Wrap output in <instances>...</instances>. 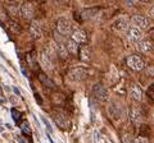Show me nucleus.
Listing matches in <instances>:
<instances>
[{
	"label": "nucleus",
	"mask_w": 154,
	"mask_h": 143,
	"mask_svg": "<svg viewBox=\"0 0 154 143\" xmlns=\"http://www.w3.org/2000/svg\"><path fill=\"white\" fill-rule=\"evenodd\" d=\"M41 120H42V123H44V125L46 127V129H48V132L49 133H53V127L50 125V123H49V120L45 118V116H41Z\"/></svg>",
	"instance_id": "23"
},
{
	"label": "nucleus",
	"mask_w": 154,
	"mask_h": 143,
	"mask_svg": "<svg viewBox=\"0 0 154 143\" xmlns=\"http://www.w3.org/2000/svg\"><path fill=\"white\" fill-rule=\"evenodd\" d=\"M35 98H37V103H38V105H41V103H42V101H41V97L38 96L37 93H35Z\"/></svg>",
	"instance_id": "31"
},
{
	"label": "nucleus",
	"mask_w": 154,
	"mask_h": 143,
	"mask_svg": "<svg viewBox=\"0 0 154 143\" xmlns=\"http://www.w3.org/2000/svg\"><path fill=\"white\" fill-rule=\"evenodd\" d=\"M16 138H17V141H18L19 143H26V141H24V139H23V138L21 137V136H16Z\"/></svg>",
	"instance_id": "30"
},
{
	"label": "nucleus",
	"mask_w": 154,
	"mask_h": 143,
	"mask_svg": "<svg viewBox=\"0 0 154 143\" xmlns=\"http://www.w3.org/2000/svg\"><path fill=\"white\" fill-rule=\"evenodd\" d=\"M90 56H91V53H90V49L89 47H81L80 50V58L81 60H84V62H87V60H90Z\"/></svg>",
	"instance_id": "19"
},
{
	"label": "nucleus",
	"mask_w": 154,
	"mask_h": 143,
	"mask_svg": "<svg viewBox=\"0 0 154 143\" xmlns=\"http://www.w3.org/2000/svg\"><path fill=\"white\" fill-rule=\"evenodd\" d=\"M78 44L77 42H75L73 40H68L67 41V50H68V53H71V54H77V51H78V46H77Z\"/></svg>",
	"instance_id": "18"
},
{
	"label": "nucleus",
	"mask_w": 154,
	"mask_h": 143,
	"mask_svg": "<svg viewBox=\"0 0 154 143\" xmlns=\"http://www.w3.org/2000/svg\"><path fill=\"white\" fill-rule=\"evenodd\" d=\"M134 143H149V141L147 139V138H144V137H138Z\"/></svg>",
	"instance_id": "28"
},
{
	"label": "nucleus",
	"mask_w": 154,
	"mask_h": 143,
	"mask_svg": "<svg viewBox=\"0 0 154 143\" xmlns=\"http://www.w3.org/2000/svg\"><path fill=\"white\" fill-rule=\"evenodd\" d=\"M150 15L153 17V18H154V5L152 7V9H150Z\"/></svg>",
	"instance_id": "33"
},
{
	"label": "nucleus",
	"mask_w": 154,
	"mask_h": 143,
	"mask_svg": "<svg viewBox=\"0 0 154 143\" xmlns=\"http://www.w3.org/2000/svg\"><path fill=\"white\" fill-rule=\"evenodd\" d=\"M141 1H144V3H148V1H152V0H141Z\"/></svg>",
	"instance_id": "37"
},
{
	"label": "nucleus",
	"mask_w": 154,
	"mask_h": 143,
	"mask_svg": "<svg viewBox=\"0 0 154 143\" xmlns=\"http://www.w3.org/2000/svg\"><path fill=\"white\" fill-rule=\"evenodd\" d=\"M54 1H55V3H59V4H61V3H66L67 0H54Z\"/></svg>",
	"instance_id": "34"
},
{
	"label": "nucleus",
	"mask_w": 154,
	"mask_h": 143,
	"mask_svg": "<svg viewBox=\"0 0 154 143\" xmlns=\"http://www.w3.org/2000/svg\"><path fill=\"white\" fill-rule=\"evenodd\" d=\"M57 53L59 54V56L61 58H66L67 56V53H68V50H67V46L64 45V44H62V42H58L57 44Z\"/></svg>",
	"instance_id": "20"
},
{
	"label": "nucleus",
	"mask_w": 154,
	"mask_h": 143,
	"mask_svg": "<svg viewBox=\"0 0 154 143\" xmlns=\"http://www.w3.org/2000/svg\"><path fill=\"white\" fill-rule=\"evenodd\" d=\"M135 1H136V0H127V4H128V5H134Z\"/></svg>",
	"instance_id": "32"
},
{
	"label": "nucleus",
	"mask_w": 154,
	"mask_h": 143,
	"mask_svg": "<svg viewBox=\"0 0 154 143\" xmlns=\"http://www.w3.org/2000/svg\"><path fill=\"white\" fill-rule=\"evenodd\" d=\"M57 27H58V32L62 34H68L72 32V22L68 18H66V17H62V18L58 19Z\"/></svg>",
	"instance_id": "3"
},
{
	"label": "nucleus",
	"mask_w": 154,
	"mask_h": 143,
	"mask_svg": "<svg viewBox=\"0 0 154 143\" xmlns=\"http://www.w3.org/2000/svg\"><path fill=\"white\" fill-rule=\"evenodd\" d=\"M132 23H134L135 27H139V28H145L148 26V19L145 18L144 15H140V14H135L132 17Z\"/></svg>",
	"instance_id": "12"
},
{
	"label": "nucleus",
	"mask_w": 154,
	"mask_h": 143,
	"mask_svg": "<svg viewBox=\"0 0 154 143\" xmlns=\"http://www.w3.org/2000/svg\"><path fill=\"white\" fill-rule=\"evenodd\" d=\"M1 132H4V129H3V127H1V125H0V133H1Z\"/></svg>",
	"instance_id": "35"
},
{
	"label": "nucleus",
	"mask_w": 154,
	"mask_h": 143,
	"mask_svg": "<svg viewBox=\"0 0 154 143\" xmlns=\"http://www.w3.org/2000/svg\"><path fill=\"white\" fill-rule=\"evenodd\" d=\"M127 65L130 67L131 69H134V70H143L144 69V60L140 58L139 55H130L127 58Z\"/></svg>",
	"instance_id": "2"
},
{
	"label": "nucleus",
	"mask_w": 154,
	"mask_h": 143,
	"mask_svg": "<svg viewBox=\"0 0 154 143\" xmlns=\"http://www.w3.org/2000/svg\"><path fill=\"white\" fill-rule=\"evenodd\" d=\"M153 120H154V114H153Z\"/></svg>",
	"instance_id": "38"
},
{
	"label": "nucleus",
	"mask_w": 154,
	"mask_h": 143,
	"mask_svg": "<svg viewBox=\"0 0 154 143\" xmlns=\"http://www.w3.org/2000/svg\"><path fill=\"white\" fill-rule=\"evenodd\" d=\"M93 139H94V143H101V136H100V133L98 131H94Z\"/></svg>",
	"instance_id": "24"
},
{
	"label": "nucleus",
	"mask_w": 154,
	"mask_h": 143,
	"mask_svg": "<svg viewBox=\"0 0 154 143\" xmlns=\"http://www.w3.org/2000/svg\"><path fill=\"white\" fill-rule=\"evenodd\" d=\"M21 14H22V17L24 19L27 21H31L33 18V7L31 3L26 1L22 4V7H21Z\"/></svg>",
	"instance_id": "8"
},
{
	"label": "nucleus",
	"mask_w": 154,
	"mask_h": 143,
	"mask_svg": "<svg viewBox=\"0 0 154 143\" xmlns=\"http://www.w3.org/2000/svg\"><path fill=\"white\" fill-rule=\"evenodd\" d=\"M54 120H55V123H57L58 127H61L62 129L67 128L68 118H67L66 114H63V112H55V114H54Z\"/></svg>",
	"instance_id": "10"
},
{
	"label": "nucleus",
	"mask_w": 154,
	"mask_h": 143,
	"mask_svg": "<svg viewBox=\"0 0 154 143\" xmlns=\"http://www.w3.org/2000/svg\"><path fill=\"white\" fill-rule=\"evenodd\" d=\"M9 27H10V31L14 32V33H19L21 32V26L18 23H14V22H10L9 23Z\"/></svg>",
	"instance_id": "22"
},
{
	"label": "nucleus",
	"mask_w": 154,
	"mask_h": 143,
	"mask_svg": "<svg viewBox=\"0 0 154 143\" xmlns=\"http://www.w3.org/2000/svg\"><path fill=\"white\" fill-rule=\"evenodd\" d=\"M93 93L98 101L100 102H105L108 101V91H107L101 84H95L93 87Z\"/></svg>",
	"instance_id": "4"
},
{
	"label": "nucleus",
	"mask_w": 154,
	"mask_h": 143,
	"mask_svg": "<svg viewBox=\"0 0 154 143\" xmlns=\"http://www.w3.org/2000/svg\"><path fill=\"white\" fill-rule=\"evenodd\" d=\"M130 119L134 124H140L141 123V120H143V114H141V110L139 109V107H131Z\"/></svg>",
	"instance_id": "11"
},
{
	"label": "nucleus",
	"mask_w": 154,
	"mask_h": 143,
	"mask_svg": "<svg viewBox=\"0 0 154 143\" xmlns=\"http://www.w3.org/2000/svg\"><path fill=\"white\" fill-rule=\"evenodd\" d=\"M122 142L123 143H134L135 141H132V138L130 134H123L122 136Z\"/></svg>",
	"instance_id": "26"
},
{
	"label": "nucleus",
	"mask_w": 154,
	"mask_h": 143,
	"mask_svg": "<svg viewBox=\"0 0 154 143\" xmlns=\"http://www.w3.org/2000/svg\"><path fill=\"white\" fill-rule=\"evenodd\" d=\"M108 112L114 120H118L122 116V107L117 101H110L108 106Z\"/></svg>",
	"instance_id": "5"
},
{
	"label": "nucleus",
	"mask_w": 154,
	"mask_h": 143,
	"mask_svg": "<svg viewBox=\"0 0 154 143\" xmlns=\"http://www.w3.org/2000/svg\"><path fill=\"white\" fill-rule=\"evenodd\" d=\"M38 78H40V81L42 82V83H44L45 86H48V87H53V82H50L49 81V78L48 77H45L44 74H40V76H38Z\"/></svg>",
	"instance_id": "21"
},
{
	"label": "nucleus",
	"mask_w": 154,
	"mask_h": 143,
	"mask_svg": "<svg viewBox=\"0 0 154 143\" xmlns=\"http://www.w3.org/2000/svg\"><path fill=\"white\" fill-rule=\"evenodd\" d=\"M68 77H70L71 81L73 82H80V81H84L85 78L87 77V70L82 67H76V68H72L70 73H68Z\"/></svg>",
	"instance_id": "1"
},
{
	"label": "nucleus",
	"mask_w": 154,
	"mask_h": 143,
	"mask_svg": "<svg viewBox=\"0 0 154 143\" xmlns=\"http://www.w3.org/2000/svg\"><path fill=\"white\" fill-rule=\"evenodd\" d=\"M127 27H128V21H127L126 17H121V18H118L113 23V28L115 29V31H119V32L125 31Z\"/></svg>",
	"instance_id": "13"
},
{
	"label": "nucleus",
	"mask_w": 154,
	"mask_h": 143,
	"mask_svg": "<svg viewBox=\"0 0 154 143\" xmlns=\"http://www.w3.org/2000/svg\"><path fill=\"white\" fill-rule=\"evenodd\" d=\"M1 103H4V100H3V98H0V105H1Z\"/></svg>",
	"instance_id": "36"
},
{
	"label": "nucleus",
	"mask_w": 154,
	"mask_h": 143,
	"mask_svg": "<svg viewBox=\"0 0 154 143\" xmlns=\"http://www.w3.org/2000/svg\"><path fill=\"white\" fill-rule=\"evenodd\" d=\"M12 118L14 119V121H18L21 119V112L18 110H16V109H13L12 110Z\"/></svg>",
	"instance_id": "25"
},
{
	"label": "nucleus",
	"mask_w": 154,
	"mask_h": 143,
	"mask_svg": "<svg viewBox=\"0 0 154 143\" xmlns=\"http://www.w3.org/2000/svg\"><path fill=\"white\" fill-rule=\"evenodd\" d=\"M21 128H22V131H23L24 133L31 134V129H30V125H28V123H23L22 125H21Z\"/></svg>",
	"instance_id": "27"
},
{
	"label": "nucleus",
	"mask_w": 154,
	"mask_h": 143,
	"mask_svg": "<svg viewBox=\"0 0 154 143\" xmlns=\"http://www.w3.org/2000/svg\"><path fill=\"white\" fill-rule=\"evenodd\" d=\"M136 46H138V50H140L141 53H144V54H149L153 50V42L150 40H145V38L139 41L138 44H136Z\"/></svg>",
	"instance_id": "9"
},
{
	"label": "nucleus",
	"mask_w": 154,
	"mask_h": 143,
	"mask_svg": "<svg viewBox=\"0 0 154 143\" xmlns=\"http://www.w3.org/2000/svg\"><path fill=\"white\" fill-rule=\"evenodd\" d=\"M12 89H13V92H14V93L17 95V96H21V92H19V89L17 88L16 86H13V87H12Z\"/></svg>",
	"instance_id": "29"
},
{
	"label": "nucleus",
	"mask_w": 154,
	"mask_h": 143,
	"mask_svg": "<svg viewBox=\"0 0 154 143\" xmlns=\"http://www.w3.org/2000/svg\"><path fill=\"white\" fill-rule=\"evenodd\" d=\"M38 62H40L41 67L46 69V70H51L53 69V59L50 58V55L46 51H41L38 55Z\"/></svg>",
	"instance_id": "6"
},
{
	"label": "nucleus",
	"mask_w": 154,
	"mask_h": 143,
	"mask_svg": "<svg viewBox=\"0 0 154 143\" xmlns=\"http://www.w3.org/2000/svg\"><path fill=\"white\" fill-rule=\"evenodd\" d=\"M130 96L134 101H140V100L143 98V91H141L140 86H138V84L132 86L131 89H130Z\"/></svg>",
	"instance_id": "15"
},
{
	"label": "nucleus",
	"mask_w": 154,
	"mask_h": 143,
	"mask_svg": "<svg viewBox=\"0 0 154 143\" xmlns=\"http://www.w3.org/2000/svg\"><path fill=\"white\" fill-rule=\"evenodd\" d=\"M30 32H31V36L33 38H40L41 37V28H40L38 22L32 21V22H31V27H30Z\"/></svg>",
	"instance_id": "16"
},
{
	"label": "nucleus",
	"mask_w": 154,
	"mask_h": 143,
	"mask_svg": "<svg viewBox=\"0 0 154 143\" xmlns=\"http://www.w3.org/2000/svg\"><path fill=\"white\" fill-rule=\"evenodd\" d=\"M98 13H99V9H95V8H90V9H86L81 13L84 19H90V18H94Z\"/></svg>",
	"instance_id": "17"
},
{
	"label": "nucleus",
	"mask_w": 154,
	"mask_h": 143,
	"mask_svg": "<svg viewBox=\"0 0 154 143\" xmlns=\"http://www.w3.org/2000/svg\"><path fill=\"white\" fill-rule=\"evenodd\" d=\"M128 40L135 42V44H138L139 41L143 40V31H141V28L139 27H130L128 29Z\"/></svg>",
	"instance_id": "7"
},
{
	"label": "nucleus",
	"mask_w": 154,
	"mask_h": 143,
	"mask_svg": "<svg viewBox=\"0 0 154 143\" xmlns=\"http://www.w3.org/2000/svg\"><path fill=\"white\" fill-rule=\"evenodd\" d=\"M72 40L77 42V44H84V42H86V40H87L86 33L84 31H81V29H76V31H73V33H72Z\"/></svg>",
	"instance_id": "14"
}]
</instances>
